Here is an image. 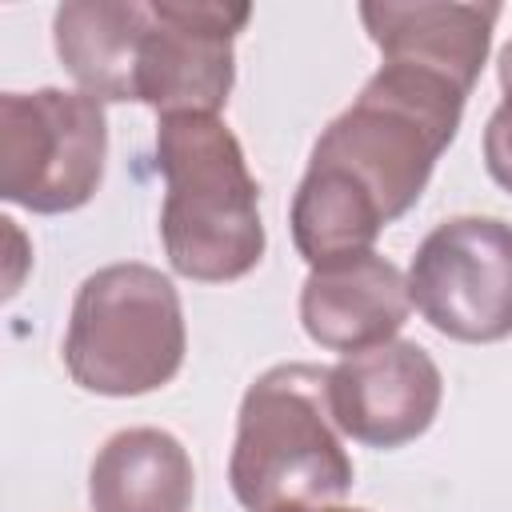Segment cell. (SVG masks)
Listing matches in <instances>:
<instances>
[{"mask_svg": "<svg viewBox=\"0 0 512 512\" xmlns=\"http://www.w3.org/2000/svg\"><path fill=\"white\" fill-rule=\"evenodd\" d=\"M464 100L452 84L380 64L360 96L316 136L292 196V244L308 268L372 252L428 188L440 152L456 140Z\"/></svg>", "mask_w": 512, "mask_h": 512, "instance_id": "1", "label": "cell"}, {"mask_svg": "<svg viewBox=\"0 0 512 512\" xmlns=\"http://www.w3.org/2000/svg\"><path fill=\"white\" fill-rule=\"evenodd\" d=\"M164 176L160 240L172 272L228 284L264 260L260 184L236 132L220 116H164L156 128Z\"/></svg>", "mask_w": 512, "mask_h": 512, "instance_id": "2", "label": "cell"}, {"mask_svg": "<svg viewBox=\"0 0 512 512\" xmlns=\"http://www.w3.org/2000/svg\"><path fill=\"white\" fill-rule=\"evenodd\" d=\"M356 480L328 408V368L288 360L260 372L236 412L228 456L232 496L248 512L336 504Z\"/></svg>", "mask_w": 512, "mask_h": 512, "instance_id": "3", "label": "cell"}, {"mask_svg": "<svg viewBox=\"0 0 512 512\" xmlns=\"http://www.w3.org/2000/svg\"><path fill=\"white\" fill-rule=\"evenodd\" d=\"M188 352L176 284L152 264L96 268L72 300L64 332L68 376L96 396H144L164 388Z\"/></svg>", "mask_w": 512, "mask_h": 512, "instance_id": "4", "label": "cell"}, {"mask_svg": "<svg viewBox=\"0 0 512 512\" xmlns=\"http://www.w3.org/2000/svg\"><path fill=\"white\" fill-rule=\"evenodd\" d=\"M108 160L104 104L84 92L36 88L0 96V196L40 216L84 208Z\"/></svg>", "mask_w": 512, "mask_h": 512, "instance_id": "5", "label": "cell"}, {"mask_svg": "<svg viewBox=\"0 0 512 512\" xmlns=\"http://www.w3.org/2000/svg\"><path fill=\"white\" fill-rule=\"evenodd\" d=\"M408 296L448 340L496 344L512 336V224L496 216L436 224L412 256Z\"/></svg>", "mask_w": 512, "mask_h": 512, "instance_id": "6", "label": "cell"}, {"mask_svg": "<svg viewBox=\"0 0 512 512\" xmlns=\"http://www.w3.org/2000/svg\"><path fill=\"white\" fill-rule=\"evenodd\" d=\"M252 20L228 0H148L136 100L164 116H220L236 84L232 40Z\"/></svg>", "mask_w": 512, "mask_h": 512, "instance_id": "7", "label": "cell"}, {"mask_svg": "<svg viewBox=\"0 0 512 512\" xmlns=\"http://www.w3.org/2000/svg\"><path fill=\"white\" fill-rule=\"evenodd\" d=\"M444 376L416 340H388L328 368V408L340 436L364 448H400L424 436L440 412Z\"/></svg>", "mask_w": 512, "mask_h": 512, "instance_id": "8", "label": "cell"}, {"mask_svg": "<svg viewBox=\"0 0 512 512\" xmlns=\"http://www.w3.org/2000/svg\"><path fill=\"white\" fill-rule=\"evenodd\" d=\"M364 32L384 64L428 72L468 96L492 48L500 4L460 0H368L360 4Z\"/></svg>", "mask_w": 512, "mask_h": 512, "instance_id": "9", "label": "cell"}, {"mask_svg": "<svg viewBox=\"0 0 512 512\" xmlns=\"http://www.w3.org/2000/svg\"><path fill=\"white\" fill-rule=\"evenodd\" d=\"M412 312L408 276L380 252L320 264L300 284V324L328 352H364L396 340Z\"/></svg>", "mask_w": 512, "mask_h": 512, "instance_id": "10", "label": "cell"}, {"mask_svg": "<svg viewBox=\"0 0 512 512\" xmlns=\"http://www.w3.org/2000/svg\"><path fill=\"white\" fill-rule=\"evenodd\" d=\"M144 28L148 4L140 0H68L52 16V44L84 96L124 104L136 100Z\"/></svg>", "mask_w": 512, "mask_h": 512, "instance_id": "11", "label": "cell"}, {"mask_svg": "<svg viewBox=\"0 0 512 512\" xmlns=\"http://www.w3.org/2000/svg\"><path fill=\"white\" fill-rule=\"evenodd\" d=\"M196 468L164 428H124L104 440L88 472L92 512H188Z\"/></svg>", "mask_w": 512, "mask_h": 512, "instance_id": "12", "label": "cell"}, {"mask_svg": "<svg viewBox=\"0 0 512 512\" xmlns=\"http://www.w3.org/2000/svg\"><path fill=\"white\" fill-rule=\"evenodd\" d=\"M484 168L488 176L512 192V96H504L492 116H488V128H484Z\"/></svg>", "mask_w": 512, "mask_h": 512, "instance_id": "13", "label": "cell"}, {"mask_svg": "<svg viewBox=\"0 0 512 512\" xmlns=\"http://www.w3.org/2000/svg\"><path fill=\"white\" fill-rule=\"evenodd\" d=\"M496 76H500V88H504V96H512V40L500 48V60H496Z\"/></svg>", "mask_w": 512, "mask_h": 512, "instance_id": "14", "label": "cell"}, {"mask_svg": "<svg viewBox=\"0 0 512 512\" xmlns=\"http://www.w3.org/2000/svg\"><path fill=\"white\" fill-rule=\"evenodd\" d=\"M272 512H368V508H344V504H284Z\"/></svg>", "mask_w": 512, "mask_h": 512, "instance_id": "15", "label": "cell"}]
</instances>
